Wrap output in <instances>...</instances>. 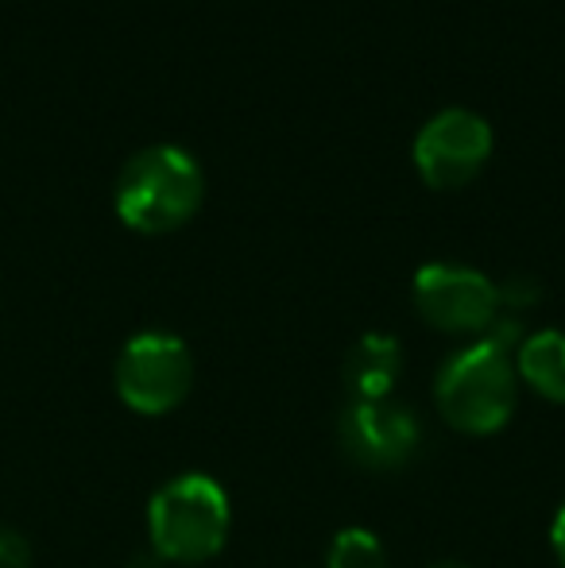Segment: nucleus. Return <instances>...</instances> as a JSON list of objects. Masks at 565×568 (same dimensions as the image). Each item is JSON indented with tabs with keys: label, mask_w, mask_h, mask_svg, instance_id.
Masks as SVG:
<instances>
[{
	"label": "nucleus",
	"mask_w": 565,
	"mask_h": 568,
	"mask_svg": "<svg viewBox=\"0 0 565 568\" xmlns=\"http://www.w3.org/2000/svg\"><path fill=\"white\" fill-rule=\"evenodd\" d=\"M496 291H500V310H512V314H523V310H531L543 298V286L531 275H512L507 283H496Z\"/></svg>",
	"instance_id": "11"
},
{
	"label": "nucleus",
	"mask_w": 565,
	"mask_h": 568,
	"mask_svg": "<svg viewBox=\"0 0 565 568\" xmlns=\"http://www.w3.org/2000/svg\"><path fill=\"white\" fill-rule=\"evenodd\" d=\"M205 197L202 166L174 143H151L121 166L113 186L117 217L132 232L159 236L182 229Z\"/></svg>",
	"instance_id": "2"
},
{
	"label": "nucleus",
	"mask_w": 565,
	"mask_h": 568,
	"mask_svg": "<svg viewBox=\"0 0 565 568\" xmlns=\"http://www.w3.org/2000/svg\"><path fill=\"white\" fill-rule=\"evenodd\" d=\"M415 310L437 333L453 337H484L500 317V291L484 271L465 263H423L415 275Z\"/></svg>",
	"instance_id": "5"
},
{
	"label": "nucleus",
	"mask_w": 565,
	"mask_h": 568,
	"mask_svg": "<svg viewBox=\"0 0 565 568\" xmlns=\"http://www.w3.org/2000/svg\"><path fill=\"white\" fill-rule=\"evenodd\" d=\"M337 445L364 471H400L423 445V422L395 398H349L337 418Z\"/></svg>",
	"instance_id": "6"
},
{
	"label": "nucleus",
	"mask_w": 565,
	"mask_h": 568,
	"mask_svg": "<svg viewBox=\"0 0 565 568\" xmlns=\"http://www.w3.org/2000/svg\"><path fill=\"white\" fill-rule=\"evenodd\" d=\"M551 546H554V557H558V565L565 568V503L558 507V515H554V526H551Z\"/></svg>",
	"instance_id": "13"
},
{
	"label": "nucleus",
	"mask_w": 565,
	"mask_h": 568,
	"mask_svg": "<svg viewBox=\"0 0 565 568\" xmlns=\"http://www.w3.org/2000/svg\"><path fill=\"white\" fill-rule=\"evenodd\" d=\"M0 568H31V546L23 534L0 530Z\"/></svg>",
	"instance_id": "12"
},
{
	"label": "nucleus",
	"mask_w": 565,
	"mask_h": 568,
	"mask_svg": "<svg viewBox=\"0 0 565 568\" xmlns=\"http://www.w3.org/2000/svg\"><path fill=\"white\" fill-rule=\"evenodd\" d=\"M515 375L546 403L565 406V333H527V341L515 348Z\"/></svg>",
	"instance_id": "9"
},
{
	"label": "nucleus",
	"mask_w": 565,
	"mask_h": 568,
	"mask_svg": "<svg viewBox=\"0 0 565 568\" xmlns=\"http://www.w3.org/2000/svg\"><path fill=\"white\" fill-rule=\"evenodd\" d=\"M194 390V356L174 333H140L117 356V395L143 418L179 410Z\"/></svg>",
	"instance_id": "4"
},
{
	"label": "nucleus",
	"mask_w": 565,
	"mask_h": 568,
	"mask_svg": "<svg viewBox=\"0 0 565 568\" xmlns=\"http://www.w3.org/2000/svg\"><path fill=\"white\" fill-rule=\"evenodd\" d=\"M403 375V344L392 333H364L341 359L349 398H392Z\"/></svg>",
	"instance_id": "8"
},
{
	"label": "nucleus",
	"mask_w": 565,
	"mask_h": 568,
	"mask_svg": "<svg viewBox=\"0 0 565 568\" xmlns=\"http://www.w3.org/2000/svg\"><path fill=\"white\" fill-rule=\"evenodd\" d=\"M519 403L515 356L488 337L457 348L434 375V406L445 426L465 437H492L512 422Z\"/></svg>",
	"instance_id": "1"
},
{
	"label": "nucleus",
	"mask_w": 565,
	"mask_h": 568,
	"mask_svg": "<svg viewBox=\"0 0 565 568\" xmlns=\"http://www.w3.org/2000/svg\"><path fill=\"white\" fill-rule=\"evenodd\" d=\"M426 568H473V565H465V561H434V565H426Z\"/></svg>",
	"instance_id": "15"
},
{
	"label": "nucleus",
	"mask_w": 565,
	"mask_h": 568,
	"mask_svg": "<svg viewBox=\"0 0 565 568\" xmlns=\"http://www.w3.org/2000/svg\"><path fill=\"white\" fill-rule=\"evenodd\" d=\"M129 568H163V561H159L155 554H140V557H132Z\"/></svg>",
	"instance_id": "14"
},
{
	"label": "nucleus",
	"mask_w": 565,
	"mask_h": 568,
	"mask_svg": "<svg viewBox=\"0 0 565 568\" xmlns=\"http://www.w3.org/2000/svg\"><path fill=\"white\" fill-rule=\"evenodd\" d=\"M415 166L434 190H461L484 171L492 155V124L473 109L450 105L415 135Z\"/></svg>",
	"instance_id": "7"
},
{
	"label": "nucleus",
	"mask_w": 565,
	"mask_h": 568,
	"mask_svg": "<svg viewBox=\"0 0 565 568\" xmlns=\"http://www.w3.org/2000/svg\"><path fill=\"white\" fill-rule=\"evenodd\" d=\"M233 507L229 491L205 471L167 479L148 503L151 554L163 565H205L225 549Z\"/></svg>",
	"instance_id": "3"
},
{
	"label": "nucleus",
	"mask_w": 565,
	"mask_h": 568,
	"mask_svg": "<svg viewBox=\"0 0 565 568\" xmlns=\"http://www.w3.org/2000/svg\"><path fill=\"white\" fill-rule=\"evenodd\" d=\"M325 568H387L384 541L364 526L337 530L325 549Z\"/></svg>",
	"instance_id": "10"
}]
</instances>
